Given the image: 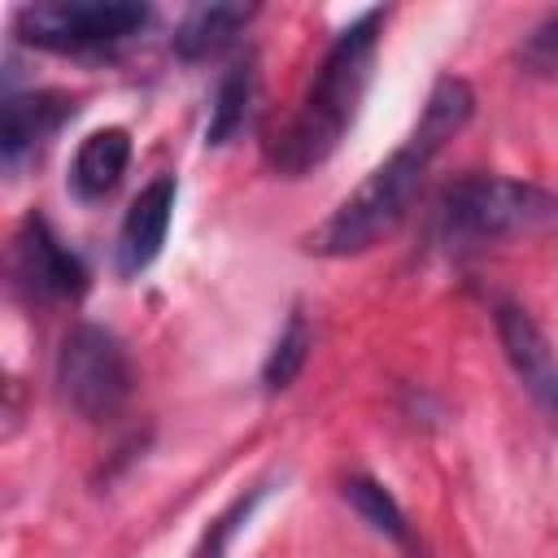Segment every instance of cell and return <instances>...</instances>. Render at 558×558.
I'll use <instances>...</instances> for the list:
<instances>
[{
  "instance_id": "cell-16",
  "label": "cell",
  "mask_w": 558,
  "mask_h": 558,
  "mask_svg": "<svg viewBox=\"0 0 558 558\" xmlns=\"http://www.w3.org/2000/svg\"><path fill=\"white\" fill-rule=\"evenodd\" d=\"M514 61L536 78H558V9L545 13L514 48Z\"/></svg>"
},
{
  "instance_id": "cell-3",
  "label": "cell",
  "mask_w": 558,
  "mask_h": 558,
  "mask_svg": "<svg viewBox=\"0 0 558 558\" xmlns=\"http://www.w3.org/2000/svg\"><path fill=\"white\" fill-rule=\"evenodd\" d=\"M436 231L453 253L510 235L558 231V192L506 174H458L436 201Z\"/></svg>"
},
{
  "instance_id": "cell-14",
  "label": "cell",
  "mask_w": 558,
  "mask_h": 558,
  "mask_svg": "<svg viewBox=\"0 0 558 558\" xmlns=\"http://www.w3.org/2000/svg\"><path fill=\"white\" fill-rule=\"evenodd\" d=\"M310 344H314L310 323H305V314H301V310H292V314H288V323H283V331L275 336V344H270L266 362H262V384H266L270 392L292 388V384H296V375H301V371H305V362H310Z\"/></svg>"
},
{
  "instance_id": "cell-10",
  "label": "cell",
  "mask_w": 558,
  "mask_h": 558,
  "mask_svg": "<svg viewBox=\"0 0 558 558\" xmlns=\"http://www.w3.org/2000/svg\"><path fill=\"white\" fill-rule=\"evenodd\" d=\"M126 161H131V135H126L122 126H100V131H92V135L78 144L74 161H70V192H74L78 201H100V196H109V192L122 183Z\"/></svg>"
},
{
  "instance_id": "cell-17",
  "label": "cell",
  "mask_w": 558,
  "mask_h": 558,
  "mask_svg": "<svg viewBox=\"0 0 558 558\" xmlns=\"http://www.w3.org/2000/svg\"><path fill=\"white\" fill-rule=\"evenodd\" d=\"M410 558H423V554H410Z\"/></svg>"
},
{
  "instance_id": "cell-9",
  "label": "cell",
  "mask_w": 558,
  "mask_h": 558,
  "mask_svg": "<svg viewBox=\"0 0 558 558\" xmlns=\"http://www.w3.org/2000/svg\"><path fill=\"white\" fill-rule=\"evenodd\" d=\"M174 201H179L174 174H157L126 205L122 227H118V275L122 279H135L157 262L166 231H170V218H174Z\"/></svg>"
},
{
  "instance_id": "cell-2",
  "label": "cell",
  "mask_w": 558,
  "mask_h": 558,
  "mask_svg": "<svg viewBox=\"0 0 558 558\" xmlns=\"http://www.w3.org/2000/svg\"><path fill=\"white\" fill-rule=\"evenodd\" d=\"M440 144L410 131L405 144L384 157L362 183L353 196H344L331 218L305 235V248L314 257H357L366 248H375L379 240H388L414 209L418 201V187L427 179V166L436 161Z\"/></svg>"
},
{
  "instance_id": "cell-11",
  "label": "cell",
  "mask_w": 558,
  "mask_h": 558,
  "mask_svg": "<svg viewBox=\"0 0 558 558\" xmlns=\"http://www.w3.org/2000/svg\"><path fill=\"white\" fill-rule=\"evenodd\" d=\"M253 13H257V4H196L174 26L170 48L179 61H205V57L222 52L253 22Z\"/></svg>"
},
{
  "instance_id": "cell-12",
  "label": "cell",
  "mask_w": 558,
  "mask_h": 558,
  "mask_svg": "<svg viewBox=\"0 0 558 558\" xmlns=\"http://www.w3.org/2000/svg\"><path fill=\"white\" fill-rule=\"evenodd\" d=\"M253 96H257L253 57H240V61L227 65V74L214 87V105H209V122H205V144H231L244 131V122H248Z\"/></svg>"
},
{
  "instance_id": "cell-6",
  "label": "cell",
  "mask_w": 558,
  "mask_h": 558,
  "mask_svg": "<svg viewBox=\"0 0 558 558\" xmlns=\"http://www.w3.org/2000/svg\"><path fill=\"white\" fill-rule=\"evenodd\" d=\"M13 283L31 305H61L87 292V266L44 214H26L13 231Z\"/></svg>"
},
{
  "instance_id": "cell-8",
  "label": "cell",
  "mask_w": 558,
  "mask_h": 558,
  "mask_svg": "<svg viewBox=\"0 0 558 558\" xmlns=\"http://www.w3.org/2000/svg\"><path fill=\"white\" fill-rule=\"evenodd\" d=\"M78 109V96L70 92H9L0 105V157L9 170H17L26 157H35Z\"/></svg>"
},
{
  "instance_id": "cell-7",
  "label": "cell",
  "mask_w": 558,
  "mask_h": 558,
  "mask_svg": "<svg viewBox=\"0 0 558 558\" xmlns=\"http://www.w3.org/2000/svg\"><path fill=\"white\" fill-rule=\"evenodd\" d=\"M493 327H497V340H501V353H506L514 379L523 384V392L532 397V405L558 432V353H554L549 336L514 301H497L493 305Z\"/></svg>"
},
{
  "instance_id": "cell-15",
  "label": "cell",
  "mask_w": 558,
  "mask_h": 558,
  "mask_svg": "<svg viewBox=\"0 0 558 558\" xmlns=\"http://www.w3.org/2000/svg\"><path fill=\"white\" fill-rule=\"evenodd\" d=\"M266 497V484H253L244 497H235L209 527H205V536H201V545H196V554L192 558H227V549H231V536L253 519V510H257V501Z\"/></svg>"
},
{
  "instance_id": "cell-4",
  "label": "cell",
  "mask_w": 558,
  "mask_h": 558,
  "mask_svg": "<svg viewBox=\"0 0 558 558\" xmlns=\"http://www.w3.org/2000/svg\"><path fill=\"white\" fill-rule=\"evenodd\" d=\"M153 22L148 4L135 0H39L22 4L13 31L22 44L44 52H109L135 39Z\"/></svg>"
},
{
  "instance_id": "cell-1",
  "label": "cell",
  "mask_w": 558,
  "mask_h": 558,
  "mask_svg": "<svg viewBox=\"0 0 558 558\" xmlns=\"http://www.w3.org/2000/svg\"><path fill=\"white\" fill-rule=\"evenodd\" d=\"M384 17H388L384 9H366L331 39V48H327L310 92L301 96L296 113L266 140V166L275 174L301 179V174L318 170L340 148V140L353 126L362 96L371 87Z\"/></svg>"
},
{
  "instance_id": "cell-5",
  "label": "cell",
  "mask_w": 558,
  "mask_h": 558,
  "mask_svg": "<svg viewBox=\"0 0 558 558\" xmlns=\"http://www.w3.org/2000/svg\"><path fill=\"white\" fill-rule=\"evenodd\" d=\"M135 371L126 357V344L100 327V323H74L57 349V392L61 401L87 418H113L131 397Z\"/></svg>"
},
{
  "instance_id": "cell-13",
  "label": "cell",
  "mask_w": 558,
  "mask_h": 558,
  "mask_svg": "<svg viewBox=\"0 0 558 558\" xmlns=\"http://www.w3.org/2000/svg\"><path fill=\"white\" fill-rule=\"evenodd\" d=\"M340 493H344V501L357 510V519H362L371 532H379V536H388V541H410L405 510L397 506V497H392L379 480H371V475H349V480L340 484Z\"/></svg>"
}]
</instances>
